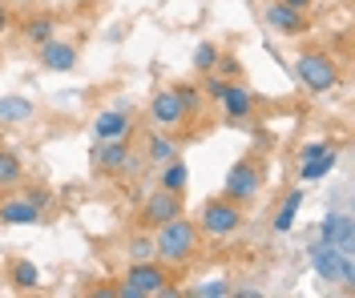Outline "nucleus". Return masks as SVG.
Segmentation results:
<instances>
[{"label": "nucleus", "mask_w": 355, "mask_h": 298, "mask_svg": "<svg viewBox=\"0 0 355 298\" xmlns=\"http://www.w3.org/2000/svg\"><path fill=\"white\" fill-rule=\"evenodd\" d=\"M198 254V226L190 222V218H170V222H162L154 230V258L157 262H166L170 270L178 266H186L190 258Z\"/></svg>", "instance_id": "f257e3e1"}, {"label": "nucleus", "mask_w": 355, "mask_h": 298, "mask_svg": "<svg viewBox=\"0 0 355 298\" xmlns=\"http://www.w3.org/2000/svg\"><path fill=\"white\" fill-rule=\"evenodd\" d=\"M174 278H170V266L166 262H154V258H141V262H133L130 274H125V286L117 290L121 298H150V295H174V286H170Z\"/></svg>", "instance_id": "f03ea898"}, {"label": "nucleus", "mask_w": 355, "mask_h": 298, "mask_svg": "<svg viewBox=\"0 0 355 298\" xmlns=\"http://www.w3.org/2000/svg\"><path fill=\"white\" fill-rule=\"evenodd\" d=\"M243 230V206L239 202H230V198H210L198 214V234L206 238H230V234H239Z\"/></svg>", "instance_id": "7ed1b4c3"}, {"label": "nucleus", "mask_w": 355, "mask_h": 298, "mask_svg": "<svg viewBox=\"0 0 355 298\" xmlns=\"http://www.w3.org/2000/svg\"><path fill=\"white\" fill-rule=\"evenodd\" d=\"M295 73H299V81H303L311 93H331L335 85H339V65L331 61V53H319V48L299 53Z\"/></svg>", "instance_id": "20e7f679"}, {"label": "nucleus", "mask_w": 355, "mask_h": 298, "mask_svg": "<svg viewBox=\"0 0 355 298\" xmlns=\"http://www.w3.org/2000/svg\"><path fill=\"white\" fill-rule=\"evenodd\" d=\"M259 185H263V165L259 161H234L230 169H226V182H222V198H230V202H239V206H246L254 194H259Z\"/></svg>", "instance_id": "39448f33"}, {"label": "nucleus", "mask_w": 355, "mask_h": 298, "mask_svg": "<svg viewBox=\"0 0 355 298\" xmlns=\"http://www.w3.org/2000/svg\"><path fill=\"white\" fill-rule=\"evenodd\" d=\"M178 214H182V194H174V189H162V185H157L154 194L146 198V206H141V226L157 230L162 222H170V218H178Z\"/></svg>", "instance_id": "423d86ee"}, {"label": "nucleus", "mask_w": 355, "mask_h": 298, "mask_svg": "<svg viewBox=\"0 0 355 298\" xmlns=\"http://www.w3.org/2000/svg\"><path fill=\"white\" fill-rule=\"evenodd\" d=\"M186 121V109L178 101V89H157L150 101V125L154 129H178Z\"/></svg>", "instance_id": "0eeeda50"}, {"label": "nucleus", "mask_w": 355, "mask_h": 298, "mask_svg": "<svg viewBox=\"0 0 355 298\" xmlns=\"http://www.w3.org/2000/svg\"><path fill=\"white\" fill-rule=\"evenodd\" d=\"M266 24L279 32V37H303L311 24L307 17L299 12V8H291V4H283V0H275L270 8H266Z\"/></svg>", "instance_id": "6e6552de"}, {"label": "nucleus", "mask_w": 355, "mask_h": 298, "mask_svg": "<svg viewBox=\"0 0 355 298\" xmlns=\"http://www.w3.org/2000/svg\"><path fill=\"white\" fill-rule=\"evenodd\" d=\"M125 161H130L125 138H110V141H97V145H93V169H101V174L125 169Z\"/></svg>", "instance_id": "1a4fd4ad"}, {"label": "nucleus", "mask_w": 355, "mask_h": 298, "mask_svg": "<svg viewBox=\"0 0 355 298\" xmlns=\"http://www.w3.org/2000/svg\"><path fill=\"white\" fill-rule=\"evenodd\" d=\"M319 238L335 246L339 254H352L355 238H352V218L347 214H331V218H323V226H319Z\"/></svg>", "instance_id": "9d476101"}, {"label": "nucleus", "mask_w": 355, "mask_h": 298, "mask_svg": "<svg viewBox=\"0 0 355 298\" xmlns=\"http://www.w3.org/2000/svg\"><path fill=\"white\" fill-rule=\"evenodd\" d=\"M41 65L49 73H69L77 65V48L69 45V41H44L41 45Z\"/></svg>", "instance_id": "9b49d317"}, {"label": "nucleus", "mask_w": 355, "mask_h": 298, "mask_svg": "<svg viewBox=\"0 0 355 298\" xmlns=\"http://www.w3.org/2000/svg\"><path fill=\"white\" fill-rule=\"evenodd\" d=\"M133 129L130 113H121V109H113V113H101L97 121H93V133H97V141H110V138H125Z\"/></svg>", "instance_id": "f8f14e48"}, {"label": "nucleus", "mask_w": 355, "mask_h": 298, "mask_svg": "<svg viewBox=\"0 0 355 298\" xmlns=\"http://www.w3.org/2000/svg\"><path fill=\"white\" fill-rule=\"evenodd\" d=\"M41 218V209L33 206L28 198H21V202H0V222L4 226H33Z\"/></svg>", "instance_id": "ddd939ff"}, {"label": "nucleus", "mask_w": 355, "mask_h": 298, "mask_svg": "<svg viewBox=\"0 0 355 298\" xmlns=\"http://www.w3.org/2000/svg\"><path fill=\"white\" fill-rule=\"evenodd\" d=\"M222 109H226V117L230 121H246L250 117V109H254V101H250V89H243L239 81L226 89V97H222Z\"/></svg>", "instance_id": "4468645a"}, {"label": "nucleus", "mask_w": 355, "mask_h": 298, "mask_svg": "<svg viewBox=\"0 0 355 298\" xmlns=\"http://www.w3.org/2000/svg\"><path fill=\"white\" fill-rule=\"evenodd\" d=\"M0 121H4V125H24V121H33V101H28V97H0Z\"/></svg>", "instance_id": "2eb2a0df"}, {"label": "nucleus", "mask_w": 355, "mask_h": 298, "mask_svg": "<svg viewBox=\"0 0 355 298\" xmlns=\"http://www.w3.org/2000/svg\"><path fill=\"white\" fill-rule=\"evenodd\" d=\"M146 158L154 161V165L174 161V158H178V141L166 138V129H157V133H150V141H146Z\"/></svg>", "instance_id": "dca6fc26"}, {"label": "nucleus", "mask_w": 355, "mask_h": 298, "mask_svg": "<svg viewBox=\"0 0 355 298\" xmlns=\"http://www.w3.org/2000/svg\"><path fill=\"white\" fill-rule=\"evenodd\" d=\"M331 169H335V149H327V153H319V158H307V161H303L299 178H303V182H315V178H327Z\"/></svg>", "instance_id": "f3484780"}, {"label": "nucleus", "mask_w": 355, "mask_h": 298, "mask_svg": "<svg viewBox=\"0 0 355 298\" xmlns=\"http://www.w3.org/2000/svg\"><path fill=\"white\" fill-rule=\"evenodd\" d=\"M186 182H190V169H186L178 158L162 165V189H174V194H182V189H186Z\"/></svg>", "instance_id": "a211bd4d"}, {"label": "nucleus", "mask_w": 355, "mask_h": 298, "mask_svg": "<svg viewBox=\"0 0 355 298\" xmlns=\"http://www.w3.org/2000/svg\"><path fill=\"white\" fill-rule=\"evenodd\" d=\"M299 206H303V189H291L287 202H283V209H279V218H275V234H287V230L295 226V214H299Z\"/></svg>", "instance_id": "6ab92c4d"}, {"label": "nucleus", "mask_w": 355, "mask_h": 298, "mask_svg": "<svg viewBox=\"0 0 355 298\" xmlns=\"http://www.w3.org/2000/svg\"><path fill=\"white\" fill-rule=\"evenodd\" d=\"M37 282H41V270H37V262H12V286L17 290H37Z\"/></svg>", "instance_id": "aec40b11"}, {"label": "nucleus", "mask_w": 355, "mask_h": 298, "mask_svg": "<svg viewBox=\"0 0 355 298\" xmlns=\"http://www.w3.org/2000/svg\"><path fill=\"white\" fill-rule=\"evenodd\" d=\"M24 178V165L12 149H0V185H17Z\"/></svg>", "instance_id": "412c9836"}, {"label": "nucleus", "mask_w": 355, "mask_h": 298, "mask_svg": "<svg viewBox=\"0 0 355 298\" xmlns=\"http://www.w3.org/2000/svg\"><path fill=\"white\" fill-rule=\"evenodd\" d=\"M53 17H28L24 21V37L33 41V45H44V41H53Z\"/></svg>", "instance_id": "4be33fe9"}, {"label": "nucleus", "mask_w": 355, "mask_h": 298, "mask_svg": "<svg viewBox=\"0 0 355 298\" xmlns=\"http://www.w3.org/2000/svg\"><path fill=\"white\" fill-rule=\"evenodd\" d=\"M190 295H194V298H230L234 290H230V282H226V278H210V282H198Z\"/></svg>", "instance_id": "5701e85b"}, {"label": "nucleus", "mask_w": 355, "mask_h": 298, "mask_svg": "<svg viewBox=\"0 0 355 298\" xmlns=\"http://www.w3.org/2000/svg\"><path fill=\"white\" fill-rule=\"evenodd\" d=\"M174 89H178V101H182L186 117H194V113H198V109H202V101H206L198 85H174Z\"/></svg>", "instance_id": "b1692460"}, {"label": "nucleus", "mask_w": 355, "mask_h": 298, "mask_svg": "<svg viewBox=\"0 0 355 298\" xmlns=\"http://www.w3.org/2000/svg\"><path fill=\"white\" fill-rule=\"evenodd\" d=\"M214 65H218V48L214 45H198L194 48V69L206 77V73H214Z\"/></svg>", "instance_id": "393cba45"}, {"label": "nucleus", "mask_w": 355, "mask_h": 298, "mask_svg": "<svg viewBox=\"0 0 355 298\" xmlns=\"http://www.w3.org/2000/svg\"><path fill=\"white\" fill-rule=\"evenodd\" d=\"M230 85H234L230 77H214V73H206V85H202V97H210V101H222Z\"/></svg>", "instance_id": "a878e982"}, {"label": "nucleus", "mask_w": 355, "mask_h": 298, "mask_svg": "<svg viewBox=\"0 0 355 298\" xmlns=\"http://www.w3.org/2000/svg\"><path fill=\"white\" fill-rule=\"evenodd\" d=\"M130 258H133V262L154 258V238H133V242H130Z\"/></svg>", "instance_id": "bb28decb"}, {"label": "nucleus", "mask_w": 355, "mask_h": 298, "mask_svg": "<svg viewBox=\"0 0 355 298\" xmlns=\"http://www.w3.org/2000/svg\"><path fill=\"white\" fill-rule=\"evenodd\" d=\"M214 73H222V77H239V61H230V57H218Z\"/></svg>", "instance_id": "cd10ccee"}, {"label": "nucleus", "mask_w": 355, "mask_h": 298, "mask_svg": "<svg viewBox=\"0 0 355 298\" xmlns=\"http://www.w3.org/2000/svg\"><path fill=\"white\" fill-rule=\"evenodd\" d=\"M24 198H28V202H33L37 209H44V206H49V194H44V189H28Z\"/></svg>", "instance_id": "c85d7f7f"}, {"label": "nucleus", "mask_w": 355, "mask_h": 298, "mask_svg": "<svg viewBox=\"0 0 355 298\" xmlns=\"http://www.w3.org/2000/svg\"><path fill=\"white\" fill-rule=\"evenodd\" d=\"M327 149H331V145H323V141H311L307 149H303V161H307V158H319V153H327Z\"/></svg>", "instance_id": "c756f323"}, {"label": "nucleus", "mask_w": 355, "mask_h": 298, "mask_svg": "<svg viewBox=\"0 0 355 298\" xmlns=\"http://www.w3.org/2000/svg\"><path fill=\"white\" fill-rule=\"evenodd\" d=\"M283 4H291V8H299V12H307V8L315 4V0H283Z\"/></svg>", "instance_id": "7c9ffc66"}, {"label": "nucleus", "mask_w": 355, "mask_h": 298, "mask_svg": "<svg viewBox=\"0 0 355 298\" xmlns=\"http://www.w3.org/2000/svg\"><path fill=\"white\" fill-rule=\"evenodd\" d=\"M4 28H8V8L0 4V37H4Z\"/></svg>", "instance_id": "2f4dec72"}, {"label": "nucleus", "mask_w": 355, "mask_h": 298, "mask_svg": "<svg viewBox=\"0 0 355 298\" xmlns=\"http://www.w3.org/2000/svg\"><path fill=\"white\" fill-rule=\"evenodd\" d=\"M12 4H24V0H12Z\"/></svg>", "instance_id": "473e14b6"}]
</instances>
